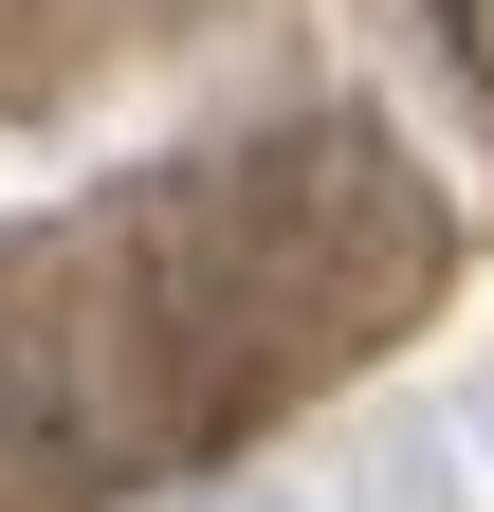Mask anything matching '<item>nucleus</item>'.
<instances>
[{
	"label": "nucleus",
	"mask_w": 494,
	"mask_h": 512,
	"mask_svg": "<svg viewBox=\"0 0 494 512\" xmlns=\"http://www.w3.org/2000/svg\"><path fill=\"white\" fill-rule=\"evenodd\" d=\"M458 55H476V92H494V0H458Z\"/></svg>",
	"instance_id": "1"
}]
</instances>
